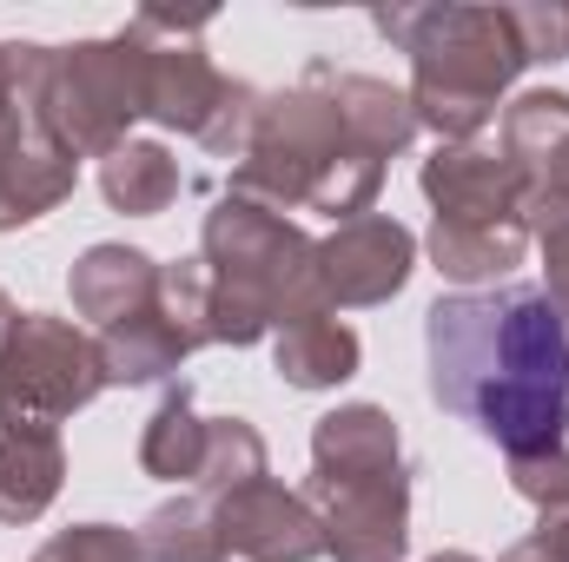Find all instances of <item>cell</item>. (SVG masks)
<instances>
[{"mask_svg":"<svg viewBox=\"0 0 569 562\" xmlns=\"http://www.w3.org/2000/svg\"><path fill=\"white\" fill-rule=\"evenodd\" d=\"M425 358L430 404L503 443V456L569 436V331L550 291H443L425 311Z\"/></svg>","mask_w":569,"mask_h":562,"instance_id":"1","label":"cell"},{"mask_svg":"<svg viewBox=\"0 0 569 562\" xmlns=\"http://www.w3.org/2000/svg\"><path fill=\"white\" fill-rule=\"evenodd\" d=\"M378 185H385V159H371L365 145L345 133L325 60H311L298 87L259 100L252 145L232 165V192L239 199H259L272 212L311 205V212H331L338 225L365 219Z\"/></svg>","mask_w":569,"mask_h":562,"instance_id":"2","label":"cell"},{"mask_svg":"<svg viewBox=\"0 0 569 562\" xmlns=\"http://www.w3.org/2000/svg\"><path fill=\"white\" fill-rule=\"evenodd\" d=\"M318 516L325 556L405 562L411 550V470L398 418L378 404H338L311 430V476L298 490Z\"/></svg>","mask_w":569,"mask_h":562,"instance_id":"3","label":"cell"},{"mask_svg":"<svg viewBox=\"0 0 569 562\" xmlns=\"http://www.w3.org/2000/svg\"><path fill=\"white\" fill-rule=\"evenodd\" d=\"M371 27L411 53V113L437 140H477L530 67L510 7H378Z\"/></svg>","mask_w":569,"mask_h":562,"instance_id":"4","label":"cell"},{"mask_svg":"<svg viewBox=\"0 0 569 562\" xmlns=\"http://www.w3.org/2000/svg\"><path fill=\"white\" fill-rule=\"evenodd\" d=\"M199 259L212 279V344H259L266 331H279L291 318L325 311L318 298V245L259 199L226 192L206 212L199 232Z\"/></svg>","mask_w":569,"mask_h":562,"instance_id":"5","label":"cell"},{"mask_svg":"<svg viewBox=\"0 0 569 562\" xmlns=\"http://www.w3.org/2000/svg\"><path fill=\"white\" fill-rule=\"evenodd\" d=\"M146 80L152 53L133 27L113 40L53 47L40 80V127L73 159H107L113 145H127V127L146 120Z\"/></svg>","mask_w":569,"mask_h":562,"instance_id":"6","label":"cell"},{"mask_svg":"<svg viewBox=\"0 0 569 562\" xmlns=\"http://www.w3.org/2000/svg\"><path fill=\"white\" fill-rule=\"evenodd\" d=\"M107 391L100 338L73 318L20 311L0 338V430H53Z\"/></svg>","mask_w":569,"mask_h":562,"instance_id":"7","label":"cell"},{"mask_svg":"<svg viewBox=\"0 0 569 562\" xmlns=\"http://www.w3.org/2000/svg\"><path fill=\"white\" fill-rule=\"evenodd\" d=\"M127 27L140 33L146 53H152L146 120H159V127H172V133H186V140H206V127L219 120V107H226V93H232V80H226V73L206 60V47H199L206 13H159V7H146Z\"/></svg>","mask_w":569,"mask_h":562,"instance_id":"8","label":"cell"},{"mask_svg":"<svg viewBox=\"0 0 569 562\" xmlns=\"http://www.w3.org/2000/svg\"><path fill=\"white\" fill-rule=\"evenodd\" d=\"M411 272H418V239L385 212H365V219L338 225L318 245V298H325V311L385 304V298H398L411 284Z\"/></svg>","mask_w":569,"mask_h":562,"instance_id":"9","label":"cell"},{"mask_svg":"<svg viewBox=\"0 0 569 562\" xmlns=\"http://www.w3.org/2000/svg\"><path fill=\"white\" fill-rule=\"evenodd\" d=\"M425 199L450 225H510L523 219L530 179L503 159V145L450 140L425 159Z\"/></svg>","mask_w":569,"mask_h":562,"instance_id":"10","label":"cell"},{"mask_svg":"<svg viewBox=\"0 0 569 562\" xmlns=\"http://www.w3.org/2000/svg\"><path fill=\"white\" fill-rule=\"evenodd\" d=\"M80 159L40 127V113H13L0 127V232H20L47 219L60 199H73Z\"/></svg>","mask_w":569,"mask_h":562,"instance_id":"11","label":"cell"},{"mask_svg":"<svg viewBox=\"0 0 569 562\" xmlns=\"http://www.w3.org/2000/svg\"><path fill=\"white\" fill-rule=\"evenodd\" d=\"M219 530H226V550L252 562H318L325 556V536H318V516L298 490H284L272 476L232 490L219 503Z\"/></svg>","mask_w":569,"mask_h":562,"instance_id":"12","label":"cell"},{"mask_svg":"<svg viewBox=\"0 0 569 562\" xmlns=\"http://www.w3.org/2000/svg\"><path fill=\"white\" fill-rule=\"evenodd\" d=\"M73 311L80 318H93L100 331H113V324H127V318H140L159 304V265L146 259L140 245H93L80 265H73Z\"/></svg>","mask_w":569,"mask_h":562,"instance_id":"13","label":"cell"},{"mask_svg":"<svg viewBox=\"0 0 569 562\" xmlns=\"http://www.w3.org/2000/svg\"><path fill=\"white\" fill-rule=\"evenodd\" d=\"M523 252H530V225L523 219H510V225H450V219H437L430 225V265L457 291L503 284L523 265Z\"/></svg>","mask_w":569,"mask_h":562,"instance_id":"14","label":"cell"},{"mask_svg":"<svg viewBox=\"0 0 569 562\" xmlns=\"http://www.w3.org/2000/svg\"><path fill=\"white\" fill-rule=\"evenodd\" d=\"M358 358H365L358 331L345 318H331V311L291 318V324H279V338H272V364H279V378L291 391H338L358 371Z\"/></svg>","mask_w":569,"mask_h":562,"instance_id":"15","label":"cell"},{"mask_svg":"<svg viewBox=\"0 0 569 562\" xmlns=\"http://www.w3.org/2000/svg\"><path fill=\"white\" fill-rule=\"evenodd\" d=\"M67 450L60 430H0V523H33L60 496Z\"/></svg>","mask_w":569,"mask_h":562,"instance_id":"16","label":"cell"},{"mask_svg":"<svg viewBox=\"0 0 569 562\" xmlns=\"http://www.w3.org/2000/svg\"><path fill=\"white\" fill-rule=\"evenodd\" d=\"M331 100H338V120L345 133L365 145L371 159H391L418 140V113H411V93H398L391 80H371V73H331Z\"/></svg>","mask_w":569,"mask_h":562,"instance_id":"17","label":"cell"},{"mask_svg":"<svg viewBox=\"0 0 569 562\" xmlns=\"http://www.w3.org/2000/svg\"><path fill=\"white\" fill-rule=\"evenodd\" d=\"M186 331L152 304L140 318H127V324H113V331H100V371H107V384H159V378H172L179 364H186Z\"/></svg>","mask_w":569,"mask_h":562,"instance_id":"18","label":"cell"},{"mask_svg":"<svg viewBox=\"0 0 569 562\" xmlns=\"http://www.w3.org/2000/svg\"><path fill=\"white\" fill-rule=\"evenodd\" d=\"M100 192H107L113 212L152 219V212H166V205L179 199V159H172L159 140L113 145V152L100 159Z\"/></svg>","mask_w":569,"mask_h":562,"instance_id":"19","label":"cell"},{"mask_svg":"<svg viewBox=\"0 0 569 562\" xmlns=\"http://www.w3.org/2000/svg\"><path fill=\"white\" fill-rule=\"evenodd\" d=\"M199 463H206V418L192 411V384L166 391L159 411L146 418L140 436V470L159 483H199Z\"/></svg>","mask_w":569,"mask_h":562,"instance_id":"20","label":"cell"},{"mask_svg":"<svg viewBox=\"0 0 569 562\" xmlns=\"http://www.w3.org/2000/svg\"><path fill=\"white\" fill-rule=\"evenodd\" d=\"M226 530H219V503L206 496H179L159 503L140 530V562H226Z\"/></svg>","mask_w":569,"mask_h":562,"instance_id":"21","label":"cell"},{"mask_svg":"<svg viewBox=\"0 0 569 562\" xmlns=\"http://www.w3.org/2000/svg\"><path fill=\"white\" fill-rule=\"evenodd\" d=\"M259 476H266V436L246 418H206V463H199L192 496L226 503L232 490H246V483H259Z\"/></svg>","mask_w":569,"mask_h":562,"instance_id":"22","label":"cell"},{"mask_svg":"<svg viewBox=\"0 0 569 562\" xmlns=\"http://www.w3.org/2000/svg\"><path fill=\"white\" fill-rule=\"evenodd\" d=\"M563 133H569V93H557V87H537L517 107H503V159L523 179L550 159V145L563 140Z\"/></svg>","mask_w":569,"mask_h":562,"instance_id":"23","label":"cell"},{"mask_svg":"<svg viewBox=\"0 0 569 562\" xmlns=\"http://www.w3.org/2000/svg\"><path fill=\"white\" fill-rule=\"evenodd\" d=\"M523 225H530V239L543 245L550 304L563 311V331H569V192H543V185H530V199H523Z\"/></svg>","mask_w":569,"mask_h":562,"instance_id":"24","label":"cell"},{"mask_svg":"<svg viewBox=\"0 0 569 562\" xmlns=\"http://www.w3.org/2000/svg\"><path fill=\"white\" fill-rule=\"evenodd\" d=\"M510 490L537 510V516H563L569 510V450H517L510 456Z\"/></svg>","mask_w":569,"mask_h":562,"instance_id":"25","label":"cell"},{"mask_svg":"<svg viewBox=\"0 0 569 562\" xmlns=\"http://www.w3.org/2000/svg\"><path fill=\"white\" fill-rule=\"evenodd\" d=\"M33 562H140V536L113 523H73L53 543H40Z\"/></svg>","mask_w":569,"mask_h":562,"instance_id":"26","label":"cell"},{"mask_svg":"<svg viewBox=\"0 0 569 562\" xmlns=\"http://www.w3.org/2000/svg\"><path fill=\"white\" fill-rule=\"evenodd\" d=\"M47 53H53V47H27V40H7V47H0V127H7L13 113H40Z\"/></svg>","mask_w":569,"mask_h":562,"instance_id":"27","label":"cell"},{"mask_svg":"<svg viewBox=\"0 0 569 562\" xmlns=\"http://www.w3.org/2000/svg\"><path fill=\"white\" fill-rule=\"evenodd\" d=\"M510 20H517V40L530 60H569V7L530 0V7H510Z\"/></svg>","mask_w":569,"mask_h":562,"instance_id":"28","label":"cell"},{"mask_svg":"<svg viewBox=\"0 0 569 562\" xmlns=\"http://www.w3.org/2000/svg\"><path fill=\"white\" fill-rule=\"evenodd\" d=\"M530 185H543V192H569V133L550 145V159L530 172Z\"/></svg>","mask_w":569,"mask_h":562,"instance_id":"29","label":"cell"},{"mask_svg":"<svg viewBox=\"0 0 569 562\" xmlns=\"http://www.w3.org/2000/svg\"><path fill=\"white\" fill-rule=\"evenodd\" d=\"M530 543H537L550 562H569V510H563V516H543V523L530 530Z\"/></svg>","mask_w":569,"mask_h":562,"instance_id":"30","label":"cell"},{"mask_svg":"<svg viewBox=\"0 0 569 562\" xmlns=\"http://www.w3.org/2000/svg\"><path fill=\"white\" fill-rule=\"evenodd\" d=\"M503 562H550V556H543V550H537V543L523 536V543H517V550H510V556H503Z\"/></svg>","mask_w":569,"mask_h":562,"instance_id":"31","label":"cell"},{"mask_svg":"<svg viewBox=\"0 0 569 562\" xmlns=\"http://www.w3.org/2000/svg\"><path fill=\"white\" fill-rule=\"evenodd\" d=\"M13 318H20V311H13V304H7V291H0V338L13 331Z\"/></svg>","mask_w":569,"mask_h":562,"instance_id":"32","label":"cell"},{"mask_svg":"<svg viewBox=\"0 0 569 562\" xmlns=\"http://www.w3.org/2000/svg\"><path fill=\"white\" fill-rule=\"evenodd\" d=\"M430 562H477L470 550H443V556H430Z\"/></svg>","mask_w":569,"mask_h":562,"instance_id":"33","label":"cell"}]
</instances>
